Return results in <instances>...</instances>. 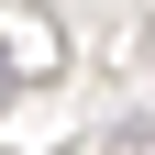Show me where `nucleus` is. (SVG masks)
Here are the masks:
<instances>
[{
  "instance_id": "nucleus-1",
  "label": "nucleus",
  "mask_w": 155,
  "mask_h": 155,
  "mask_svg": "<svg viewBox=\"0 0 155 155\" xmlns=\"http://www.w3.org/2000/svg\"><path fill=\"white\" fill-rule=\"evenodd\" d=\"M11 78H22V67H11V55H0V100H11Z\"/></svg>"
}]
</instances>
